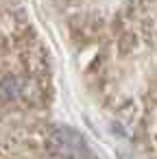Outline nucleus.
I'll list each match as a JSON object with an SVG mask.
<instances>
[{"label": "nucleus", "instance_id": "nucleus-1", "mask_svg": "<svg viewBox=\"0 0 157 159\" xmlns=\"http://www.w3.org/2000/svg\"><path fill=\"white\" fill-rule=\"evenodd\" d=\"M50 144H53V148H55L59 155H63V157H76V155H81V152L85 150V144H83L81 135L74 133V131H70V129L57 131V133L50 137Z\"/></svg>", "mask_w": 157, "mask_h": 159}]
</instances>
